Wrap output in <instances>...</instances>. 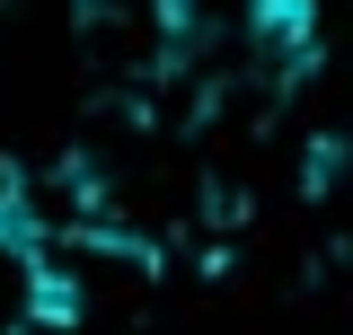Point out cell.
<instances>
[{"label": "cell", "instance_id": "1", "mask_svg": "<svg viewBox=\"0 0 353 335\" xmlns=\"http://www.w3.org/2000/svg\"><path fill=\"white\" fill-rule=\"evenodd\" d=\"M71 36L106 88H150L185 53V0H71Z\"/></svg>", "mask_w": 353, "mask_h": 335}]
</instances>
